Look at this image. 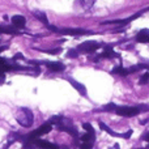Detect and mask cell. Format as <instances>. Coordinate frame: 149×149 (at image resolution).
<instances>
[{"mask_svg": "<svg viewBox=\"0 0 149 149\" xmlns=\"http://www.w3.org/2000/svg\"><path fill=\"white\" fill-rule=\"evenodd\" d=\"M16 120H17V123L20 126L29 128V127L33 126V122H34L33 111L28 107H20L17 111V115H16Z\"/></svg>", "mask_w": 149, "mask_h": 149, "instance_id": "1", "label": "cell"}, {"mask_svg": "<svg viewBox=\"0 0 149 149\" xmlns=\"http://www.w3.org/2000/svg\"><path fill=\"white\" fill-rule=\"evenodd\" d=\"M149 110L148 106L141 105V106H134V107H128V106H116L115 113L120 116H126V118H131L135 116L140 113H144V111Z\"/></svg>", "mask_w": 149, "mask_h": 149, "instance_id": "2", "label": "cell"}, {"mask_svg": "<svg viewBox=\"0 0 149 149\" xmlns=\"http://www.w3.org/2000/svg\"><path fill=\"white\" fill-rule=\"evenodd\" d=\"M50 30L56 31V33H62V34H67V36H85V34H93V31L85 30L81 28H65V29H56L52 25H47Z\"/></svg>", "mask_w": 149, "mask_h": 149, "instance_id": "3", "label": "cell"}, {"mask_svg": "<svg viewBox=\"0 0 149 149\" xmlns=\"http://www.w3.org/2000/svg\"><path fill=\"white\" fill-rule=\"evenodd\" d=\"M101 46H102V45L95 41H86L77 46V51L81 52V54H92V52H94L97 49H100Z\"/></svg>", "mask_w": 149, "mask_h": 149, "instance_id": "4", "label": "cell"}, {"mask_svg": "<svg viewBox=\"0 0 149 149\" xmlns=\"http://www.w3.org/2000/svg\"><path fill=\"white\" fill-rule=\"evenodd\" d=\"M30 64H45L51 72H63L65 70V65L60 62H34L31 60Z\"/></svg>", "mask_w": 149, "mask_h": 149, "instance_id": "5", "label": "cell"}, {"mask_svg": "<svg viewBox=\"0 0 149 149\" xmlns=\"http://www.w3.org/2000/svg\"><path fill=\"white\" fill-rule=\"evenodd\" d=\"M68 81H70V84L72 85V86H73L74 89H76L77 92H79L81 95H84V97H85V95H86V88H85L82 84H80V82H77L76 80H73V79H72V77H68Z\"/></svg>", "mask_w": 149, "mask_h": 149, "instance_id": "6", "label": "cell"}, {"mask_svg": "<svg viewBox=\"0 0 149 149\" xmlns=\"http://www.w3.org/2000/svg\"><path fill=\"white\" fill-rule=\"evenodd\" d=\"M12 24H13V26L15 28H24L25 26V24H26V20H25V17L24 16H21V15H16V16H13L12 17Z\"/></svg>", "mask_w": 149, "mask_h": 149, "instance_id": "7", "label": "cell"}, {"mask_svg": "<svg viewBox=\"0 0 149 149\" xmlns=\"http://www.w3.org/2000/svg\"><path fill=\"white\" fill-rule=\"evenodd\" d=\"M136 41L140 43H149V30L148 29H143L137 33L136 36Z\"/></svg>", "mask_w": 149, "mask_h": 149, "instance_id": "8", "label": "cell"}, {"mask_svg": "<svg viewBox=\"0 0 149 149\" xmlns=\"http://www.w3.org/2000/svg\"><path fill=\"white\" fill-rule=\"evenodd\" d=\"M30 143H34V145H37V147H42V148H58V145L51 144V143H49V141H45V140L34 139L33 141H30Z\"/></svg>", "mask_w": 149, "mask_h": 149, "instance_id": "9", "label": "cell"}, {"mask_svg": "<svg viewBox=\"0 0 149 149\" xmlns=\"http://www.w3.org/2000/svg\"><path fill=\"white\" fill-rule=\"evenodd\" d=\"M98 124H100V128H101V130H103V131L107 132V134H109V135H111V136H114V137H123V134H115V132H114L111 128H109V127L106 126V124L103 123V122H101V120H100V123H98Z\"/></svg>", "mask_w": 149, "mask_h": 149, "instance_id": "10", "label": "cell"}, {"mask_svg": "<svg viewBox=\"0 0 149 149\" xmlns=\"http://www.w3.org/2000/svg\"><path fill=\"white\" fill-rule=\"evenodd\" d=\"M0 34H20V31L16 28H9V26L0 25Z\"/></svg>", "mask_w": 149, "mask_h": 149, "instance_id": "11", "label": "cell"}, {"mask_svg": "<svg viewBox=\"0 0 149 149\" xmlns=\"http://www.w3.org/2000/svg\"><path fill=\"white\" fill-rule=\"evenodd\" d=\"M80 139H81L82 143H94V140H95V134H93V132H86L85 135L80 136Z\"/></svg>", "mask_w": 149, "mask_h": 149, "instance_id": "12", "label": "cell"}, {"mask_svg": "<svg viewBox=\"0 0 149 149\" xmlns=\"http://www.w3.org/2000/svg\"><path fill=\"white\" fill-rule=\"evenodd\" d=\"M33 15L37 17V20H39L41 22H43L45 25H49V20H47V16L43 12H39V10H34Z\"/></svg>", "mask_w": 149, "mask_h": 149, "instance_id": "13", "label": "cell"}, {"mask_svg": "<svg viewBox=\"0 0 149 149\" xmlns=\"http://www.w3.org/2000/svg\"><path fill=\"white\" fill-rule=\"evenodd\" d=\"M111 73H114V74H120V76H127V74L130 73V71L126 70V68H123L122 65H119V67H115V68H114Z\"/></svg>", "mask_w": 149, "mask_h": 149, "instance_id": "14", "label": "cell"}, {"mask_svg": "<svg viewBox=\"0 0 149 149\" xmlns=\"http://www.w3.org/2000/svg\"><path fill=\"white\" fill-rule=\"evenodd\" d=\"M77 1L80 3V5H81L84 9H89V8H92V5L94 4L95 0H77Z\"/></svg>", "mask_w": 149, "mask_h": 149, "instance_id": "15", "label": "cell"}, {"mask_svg": "<svg viewBox=\"0 0 149 149\" xmlns=\"http://www.w3.org/2000/svg\"><path fill=\"white\" fill-rule=\"evenodd\" d=\"M115 109H116L115 103H107V105H105L102 107V110L106 111V113H115Z\"/></svg>", "mask_w": 149, "mask_h": 149, "instance_id": "16", "label": "cell"}, {"mask_svg": "<svg viewBox=\"0 0 149 149\" xmlns=\"http://www.w3.org/2000/svg\"><path fill=\"white\" fill-rule=\"evenodd\" d=\"M63 118H64V116H62V115H55V116H51V118L49 119V123H51V124H59L60 122L63 120Z\"/></svg>", "mask_w": 149, "mask_h": 149, "instance_id": "17", "label": "cell"}, {"mask_svg": "<svg viewBox=\"0 0 149 149\" xmlns=\"http://www.w3.org/2000/svg\"><path fill=\"white\" fill-rule=\"evenodd\" d=\"M148 82H149V72H145L141 77H140L139 84L140 85H145V84H148Z\"/></svg>", "mask_w": 149, "mask_h": 149, "instance_id": "18", "label": "cell"}, {"mask_svg": "<svg viewBox=\"0 0 149 149\" xmlns=\"http://www.w3.org/2000/svg\"><path fill=\"white\" fill-rule=\"evenodd\" d=\"M82 128H84L86 132H93V134H95L94 128L92 127V124L90 123H82Z\"/></svg>", "mask_w": 149, "mask_h": 149, "instance_id": "19", "label": "cell"}, {"mask_svg": "<svg viewBox=\"0 0 149 149\" xmlns=\"http://www.w3.org/2000/svg\"><path fill=\"white\" fill-rule=\"evenodd\" d=\"M79 54L80 52L77 51V49H72V50H70V51L67 52V56L68 58H77L79 56Z\"/></svg>", "mask_w": 149, "mask_h": 149, "instance_id": "20", "label": "cell"}, {"mask_svg": "<svg viewBox=\"0 0 149 149\" xmlns=\"http://www.w3.org/2000/svg\"><path fill=\"white\" fill-rule=\"evenodd\" d=\"M39 50H41V49H39ZM41 51H43V52H47V54L56 55V54H59V52L62 51V49H55V50H41Z\"/></svg>", "mask_w": 149, "mask_h": 149, "instance_id": "21", "label": "cell"}, {"mask_svg": "<svg viewBox=\"0 0 149 149\" xmlns=\"http://www.w3.org/2000/svg\"><path fill=\"white\" fill-rule=\"evenodd\" d=\"M5 80V74H4V70H1L0 68V84H3Z\"/></svg>", "mask_w": 149, "mask_h": 149, "instance_id": "22", "label": "cell"}, {"mask_svg": "<svg viewBox=\"0 0 149 149\" xmlns=\"http://www.w3.org/2000/svg\"><path fill=\"white\" fill-rule=\"evenodd\" d=\"M22 59H24L22 54H16L15 56H13V60H22Z\"/></svg>", "mask_w": 149, "mask_h": 149, "instance_id": "23", "label": "cell"}, {"mask_svg": "<svg viewBox=\"0 0 149 149\" xmlns=\"http://www.w3.org/2000/svg\"><path fill=\"white\" fill-rule=\"evenodd\" d=\"M141 139H143V140H145V141H148V143H149V131H147V132H145L144 135H143V136H141Z\"/></svg>", "mask_w": 149, "mask_h": 149, "instance_id": "24", "label": "cell"}, {"mask_svg": "<svg viewBox=\"0 0 149 149\" xmlns=\"http://www.w3.org/2000/svg\"><path fill=\"white\" fill-rule=\"evenodd\" d=\"M148 148H149V144H148Z\"/></svg>", "mask_w": 149, "mask_h": 149, "instance_id": "25", "label": "cell"}]
</instances>
